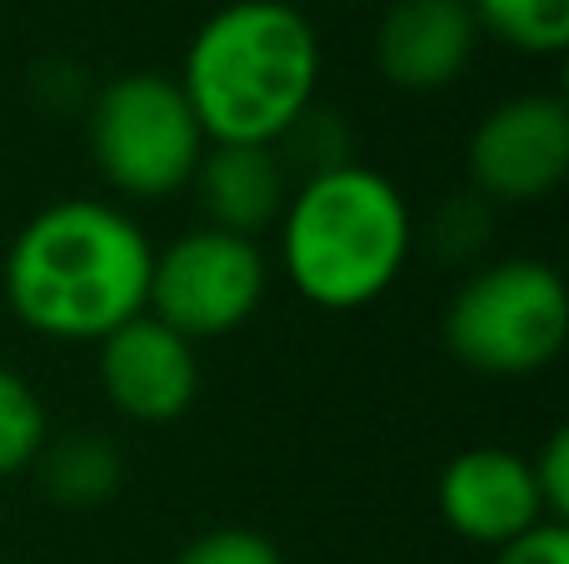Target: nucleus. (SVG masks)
<instances>
[{"mask_svg": "<svg viewBox=\"0 0 569 564\" xmlns=\"http://www.w3.org/2000/svg\"><path fill=\"white\" fill-rule=\"evenodd\" d=\"M530 475L545 500V515H550L555 525H565L569 520V430L565 425L550 430L545 445L530 455Z\"/></svg>", "mask_w": 569, "mask_h": 564, "instance_id": "nucleus-16", "label": "nucleus"}, {"mask_svg": "<svg viewBox=\"0 0 569 564\" xmlns=\"http://www.w3.org/2000/svg\"><path fill=\"white\" fill-rule=\"evenodd\" d=\"M470 195L485 205H540L569 175V105L555 90H525L480 115L465 145Z\"/></svg>", "mask_w": 569, "mask_h": 564, "instance_id": "nucleus-7", "label": "nucleus"}, {"mask_svg": "<svg viewBox=\"0 0 569 564\" xmlns=\"http://www.w3.org/2000/svg\"><path fill=\"white\" fill-rule=\"evenodd\" d=\"M46 440H50L46 400L36 395V385L20 370L0 365V480L30 475Z\"/></svg>", "mask_w": 569, "mask_h": 564, "instance_id": "nucleus-14", "label": "nucleus"}, {"mask_svg": "<svg viewBox=\"0 0 569 564\" xmlns=\"http://www.w3.org/2000/svg\"><path fill=\"white\" fill-rule=\"evenodd\" d=\"M290 190L295 175L284 170L276 145H206L196 175H190L200 225L230 230V235L246 240L276 230Z\"/></svg>", "mask_w": 569, "mask_h": 564, "instance_id": "nucleus-11", "label": "nucleus"}, {"mask_svg": "<svg viewBox=\"0 0 569 564\" xmlns=\"http://www.w3.org/2000/svg\"><path fill=\"white\" fill-rule=\"evenodd\" d=\"M206 130L186 90L166 70H126L86 100V150L110 195L156 205L190 190Z\"/></svg>", "mask_w": 569, "mask_h": 564, "instance_id": "nucleus-5", "label": "nucleus"}, {"mask_svg": "<svg viewBox=\"0 0 569 564\" xmlns=\"http://www.w3.org/2000/svg\"><path fill=\"white\" fill-rule=\"evenodd\" d=\"M40 495L60 510H100L120 495L126 485V455L110 435L100 430H66V435H50L40 445L36 465Z\"/></svg>", "mask_w": 569, "mask_h": 564, "instance_id": "nucleus-12", "label": "nucleus"}, {"mask_svg": "<svg viewBox=\"0 0 569 564\" xmlns=\"http://www.w3.org/2000/svg\"><path fill=\"white\" fill-rule=\"evenodd\" d=\"M270 280H276V265L260 240L196 225L170 240L166 250H156L146 315L186 335L190 345L226 340L260 315Z\"/></svg>", "mask_w": 569, "mask_h": 564, "instance_id": "nucleus-6", "label": "nucleus"}, {"mask_svg": "<svg viewBox=\"0 0 569 564\" xmlns=\"http://www.w3.org/2000/svg\"><path fill=\"white\" fill-rule=\"evenodd\" d=\"M320 36L290 0H230L196 26L180 90L210 145H280L320 90Z\"/></svg>", "mask_w": 569, "mask_h": 564, "instance_id": "nucleus-2", "label": "nucleus"}, {"mask_svg": "<svg viewBox=\"0 0 569 564\" xmlns=\"http://www.w3.org/2000/svg\"><path fill=\"white\" fill-rule=\"evenodd\" d=\"M435 510L445 530L460 535L465 545L505 550L525 540L530 530L555 525L545 515V500L535 490L530 455L510 445H470L440 470L435 480Z\"/></svg>", "mask_w": 569, "mask_h": 564, "instance_id": "nucleus-9", "label": "nucleus"}, {"mask_svg": "<svg viewBox=\"0 0 569 564\" xmlns=\"http://www.w3.org/2000/svg\"><path fill=\"white\" fill-rule=\"evenodd\" d=\"M480 50L465 0H390L375 26V70L405 95H440Z\"/></svg>", "mask_w": 569, "mask_h": 564, "instance_id": "nucleus-10", "label": "nucleus"}, {"mask_svg": "<svg viewBox=\"0 0 569 564\" xmlns=\"http://www.w3.org/2000/svg\"><path fill=\"white\" fill-rule=\"evenodd\" d=\"M146 225L116 200L66 195L40 205L6 250V305L30 335L56 345H100L110 330L146 315Z\"/></svg>", "mask_w": 569, "mask_h": 564, "instance_id": "nucleus-1", "label": "nucleus"}, {"mask_svg": "<svg viewBox=\"0 0 569 564\" xmlns=\"http://www.w3.org/2000/svg\"><path fill=\"white\" fill-rule=\"evenodd\" d=\"M490 564H569V530L565 525H540L525 540L495 550Z\"/></svg>", "mask_w": 569, "mask_h": 564, "instance_id": "nucleus-17", "label": "nucleus"}, {"mask_svg": "<svg viewBox=\"0 0 569 564\" xmlns=\"http://www.w3.org/2000/svg\"><path fill=\"white\" fill-rule=\"evenodd\" d=\"M170 564H290L284 550L270 535L250 525H216V530H200L196 540L176 550Z\"/></svg>", "mask_w": 569, "mask_h": 564, "instance_id": "nucleus-15", "label": "nucleus"}, {"mask_svg": "<svg viewBox=\"0 0 569 564\" xmlns=\"http://www.w3.org/2000/svg\"><path fill=\"white\" fill-rule=\"evenodd\" d=\"M106 405L130 425H176L200 400V350L156 315H136L96 345Z\"/></svg>", "mask_w": 569, "mask_h": 564, "instance_id": "nucleus-8", "label": "nucleus"}, {"mask_svg": "<svg viewBox=\"0 0 569 564\" xmlns=\"http://www.w3.org/2000/svg\"><path fill=\"white\" fill-rule=\"evenodd\" d=\"M480 36L530 60H555L569 46V0H465Z\"/></svg>", "mask_w": 569, "mask_h": 564, "instance_id": "nucleus-13", "label": "nucleus"}, {"mask_svg": "<svg viewBox=\"0 0 569 564\" xmlns=\"http://www.w3.org/2000/svg\"><path fill=\"white\" fill-rule=\"evenodd\" d=\"M445 350L460 370L490 380L540 375L569 340L565 275L540 255H505L470 270L440 315Z\"/></svg>", "mask_w": 569, "mask_h": 564, "instance_id": "nucleus-4", "label": "nucleus"}, {"mask_svg": "<svg viewBox=\"0 0 569 564\" xmlns=\"http://www.w3.org/2000/svg\"><path fill=\"white\" fill-rule=\"evenodd\" d=\"M415 210L385 170L345 160L295 180L276 220V255L290 290L315 310L350 315L395 290L415 255Z\"/></svg>", "mask_w": 569, "mask_h": 564, "instance_id": "nucleus-3", "label": "nucleus"}]
</instances>
